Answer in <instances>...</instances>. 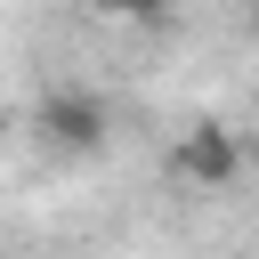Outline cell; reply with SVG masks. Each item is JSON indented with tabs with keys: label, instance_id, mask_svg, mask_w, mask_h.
<instances>
[{
	"label": "cell",
	"instance_id": "obj_1",
	"mask_svg": "<svg viewBox=\"0 0 259 259\" xmlns=\"http://www.w3.org/2000/svg\"><path fill=\"white\" fill-rule=\"evenodd\" d=\"M178 170H186L194 186H227V178H235V138H227L219 121H194L186 146H178Z\"/></svg>",
	"mask_w": 259,
	"mask_h": 259
},
{
	"label": "cell",
	"instance_id": "obj_2",
	"mask_svg": "<svg viewBox=\"0 0 259 259\" xmlns=\"http://www.w3.org/2000/svg\"><path fill=\"white\" fill-rule=\"evenodd\" d=\"M40 130H49L57 146H97L105 113H97L89 97H49V105H40Z\"/></svg>",
	"mask_w": 259,
	"mask_h": 259
},
{
	"label": "cell",
	"instance_id": "obj_3",
	"mask_svg": "<svg viewBox=\"0 0 259 259\" xmlns=\"http://www.w3.org/2000/svg\"><path fill=\"white\" fill-rule=\"evenodd\" d=\"M105 8H113V16H162L170 0H105Z\"/></svg>",
	"mask_w": 259,
	"mask_h": 259
},
{
	"label": "cell",
	"instance_id": "obj_4",
	"mask_svg": "<svg viewBox=\"0 0 259 259\" xmlns=\"http://www.w3.org/2000/svg\"><path fill=\"white\" fill-rule=\"evenodd\" d=\"M251 32H259V0H251Z\"/></svg>",
	"mask_w": 259,
	"mask_h": 259
}]
</instances>
